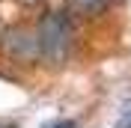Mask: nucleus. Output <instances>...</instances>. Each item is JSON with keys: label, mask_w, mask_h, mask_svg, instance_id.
Instances as JSON below:
<instances>
[{"label": "nucleus", "mask_w": 131, "mask_h": 128, "mask_svg": "<svg viewBox=\"0 0 131 128\" xmlns=\"http://www.w3.org/2000/svg\"><path fill=\"white\" fill-rule=\"evenodd\" d=\"M113 0H66V6L72 15H81V18H98L110 9Z\"/></svg>", "instance_id": "7ed1b4c3"}, {"label": "nucleus", "mask_w": 131, "mask_h": 128, "mask_svg": "<svg viewBox=\"0 0 131 128\" xmlns=\"http://www.w3.org/2000/svg\"><path fill=\"white\" fill-rule=\"evenodd\" d=\"M42 128H78V122H72V119H57V122H45Z\"/></svg>", "instance_id": "20e7f679"}, {"label": "nucleus", "mask_w": 131, "mask_h": 128, "mask_svg": "<svg viewBox=\"0 0 131 128\" xmlns=\"http://www.w3.org/2000/svg\"><path fill=\"white\" fill-rule=\"evenodd\" d=\"M36 42H39V60L51 66H63L72 54V42H74V30L66 12L51 9L39 18L36 27Z\"/></svg>", "instance_id": "f257e3e1"}, {"label": "nucleus", "mask_w": 131, "mask_h": 128, "mask_svg": "<svg viewBox=\"0 0 131 128\" xmlns=\"http://www.w3.org/2000/svg\"><path fill=\"white\" fill-rule=\"evenodd\" d=\"M18 3H21V6H39L42 0H18Z\"/></svg>", "instance_id": "39448f33"}, {"label": "nucleus", "mask_w": 131, "mask_h": 128, "mask_svg": "<svg viewBox=\"0 0 131 128\" xmlns=\"http://www.w3.org/2000/svg\"><path fill=\"white\" fill-rule=\"evenodd\" d=\"M3 51H6L12 60H18V63H33V60H39L36 33L24 30V27H9V30L3 33Z\"/></svg>", "instance_id": "f03ea898"}]
</instances>
